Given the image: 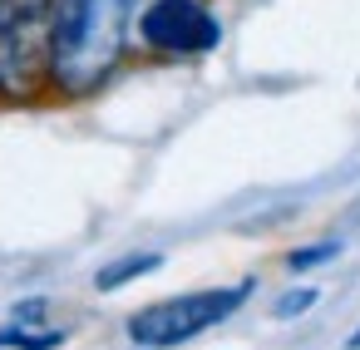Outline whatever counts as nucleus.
I'll return each mask as SVG.
<instances>
[{
    "instance_id": "1",
    "label": "nucleus",
    "mask_w": 360,
    "mask_h": 350,
    "mask_svg": "<svg viewBox=\"0 0 360 350\" xmlns=\"http://www.w3.org/2000/svg\"><path fill=\"white\" fill-rule=\"evenodd\" d=\"M139 6L143 0H55L45 89L60 99L99 94L134 45Z\"/></svg>"
},
{
    "instance_id": "2",
    "label": "nucleus",
    "mask_w": 360,
    "mask_h": 350,
    "mask_svg": "<svg viewBox=\"0 0 360 350\" xmlns=\"http://www.w3.org/2000/svg\"><path fill=\"white\" fill-rule=\"evenodd\" d=\"M252 296V281H232V286H207V291H183V296H168V301H148L139 306L124 330L134 345L143 350H173V345H188L193 335L222 325L227 316H237V306Z\"/></svg>"
},
{
    "instance_id": "3",
    "label": "nucleus",
    "mask_w": 360,
    "mask_h": 350,
    "mask_svg": "<svg viewBox=\"0 0 360 350\" xmlns=\"http://www.w3.org/2000/svg\"><path fill=\"white\" fill-rule=\"evenodd\" d=\"M55 0H0V104H30L45 94Z\"/></svg>"
},
{
    "instance_id": "4",
    "label": "nucleus",
    "mask_w": 360,
    "mask_h": 350,
    "mask_svg": "<svg viewBox=\"0 0 360 350\" xmlns=\"http://www.w3.org/2000/svg\"><path fill=\"white\" fill-rule=\"evenodd\" d=\"M134 40L163 60H202L222 45V20L207 0H143Z\"/></svg>"
},
{
    "instance_id": "5",
    "label": "nucleus",
    "mask_w": 360,
    "mask_h": 350,
    "mask_svg": "<svg viewBox=\"0 0 360 350\" xmlns=\"http://www.w3.org/2000/svg\"><path fill=\"white\" fill-rule=\"evenodd\" d=\"M158 266H163L158 252H129V257L99 266V271H94V286H99V291H119V286H129V281H139V276H153Z\"/></svg>"
},
{
    "instance_id": "6",
    "label": "nucleus",
    "mask_w": 360,
    "mask_h": 350,
    "mask_svg": "<svg viewBox=\"0 0 360 350\" xmlns=\"http://www.w3.org/2000/svg\"><path fill=\"white\" fill-rule=\"evenodd\" d=\"M60 345H65V330H40V325H20V320L0 330V350H60Z\"/></svg>"
},
{
    "instance_id": "7",
    "label": "nucleus",
    "mask_w": 360,
    "mask_h": 350,
    "mask_svg": "<svg viewBox=\"0 0 360 350\" xmlns=\"http://www.w3.org/2000/svg\"><path fill=\"white\" fill-rule=\"evenodd\" d=\"M340 257V242H311V247H296V252H286V271L291 276H301V271H311V266H321V261H335Z\"/></svg>"
},
{
    "instance_id": "8",
    "label": "nucleus",
    "mask_w": 360,
    "mask_h": 350,
    "mask_svg": "<svg viewBox=\"0 0 360 350\" xmlns=\"http://www.w3.org/2000/svg\"><path fill=\"white\" fill-rule=\"evenodd\" d=\"M316 301H321V291H316V286H301V291H286V296H276L271 316H276V320H291V316H306Z\"/></svg>"
},
{
    "instance_id": "9",
    "label": "nucleus",
    "mask_w": 360,
    "mask_h": 350,
    "mask_svg": "<svg viewBox=\"0 0 360 350\" xmlns=\"http://www.w3.org/2000/svg\"><path fill=\"white\" fill-rule=\"evenodd\" d=\"M45 306H50V301H40V296H35V301H20V311H15V320H20V325H35V320L45 316Z\"/></svg>"
},
{
    "instance_id": "10",
    "label": "nucleus",
    "mask_w": 360,
    "mask_h": 350,
    "mask_svg": "<svg viewBox=\"0 0 360 350\" xmlns=\"http://www.w3.org/2000/svg\"><path fill=\"white\" fill-rule=\"evenodd\" d=\"M345 345H350V350H360V325H355V335H350V340H345Z\"/></svg>"
}]
</instances>
